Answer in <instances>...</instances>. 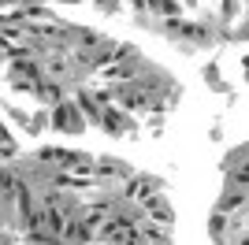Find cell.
Wrapping results in <instances>:
<instances>
[{
	"label": "cell",
	"mask_w": 249,
	"mask_h": 245,
	"mask_svg": "<svg viewBox=\"0 0 249 245\" xmlns=\"http://www.w3.org/2000/svg\"><path fill=\"white\" fill-rule=\"evenodd\" d=\"M52 122H56L60 130H82V112H78L71 101H63V104L52 108Z\"/></svg>",
	"instance_id": "cell-1"
}]
</instances>
